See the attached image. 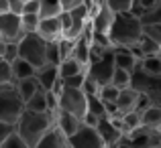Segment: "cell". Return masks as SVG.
<instances>
[{
  "label": "cell",
  "mask_w": 161,
  "mask_h": 148,
  "mask_svg": "<svg viewBox=\"0 0 161 148\" xmlns=\"http://www.w3.org/2000/svg\"><path fill=\"white\" fill-rule=\"evenodd\" d=\"M55 124V114L51 112H33V110H23V114L16 120V132L23 136L29 148H37L41 136Z\"/></svg>",
  "instance_id": "obj_1"
},
{
  "label": "cell",
  "mask_w": 161,
  "mask_h": 148,
  "mask_svg": "<svg viewBox=\"0 0 161 148\" xmlns=\"http://www.w3.org/2000/svg\"><path fill=\"white\" fill-rule=\"evenodd\" d=\"M143 33H145V27H143L141 16L129 10V12H116L108 37L114 47H133L139 43Z\"/></svg>",
  "instance_id": "obj_2"
},
{
  "label": "cell",
  "mask_w": 161,
  "mask_h": 148,
  "mask_svg": "<svg viewBox=\"0 0 161 148\" xmlns=\"http://www.w3.org/2000/svg\"><path fill=\"white\" fill-rule=\"evenodd\" d=\"M19 57L27 59L35 67H43L47 63V41L39 33H27L19 41Z\"/></svg>",
  "instance_id": "obj_3"
},
{
  "label": "cell",
  "mask_w": 161,
  "mask_h": 148,
  "mask_svg": "<svg viewBox=\"0 0 161 148\" xmlns=\"http://www.w3.org/2000/svg\"><path fill=\"white\" fill-rule=\"evenodd\" d=\"M25 110V100L19 95L14 83H0V120L16 124Z\"/></svg>",
  "instance_id": "obj_4"
},
{
  "label": "cell",
  "mask_w": 161,
  "mask_h": 148,
  "mask_svg": "<svg viewBox=\"0 0 161 148\" xmlns=\"http://www.w3.org/2000/svg\"><path fill=\"white\" fill-rule=\"evenodd\" d=\"M59 110L71 112L75 116H80L84 120L88 112V94L82 87H71V85H63L59 91Z\"/></svg>",
  "instance_id": "obj_5"
},
{
  "label": "cell",
  "mask_w": 161,
  "mask_h": 148,
  "mask_svg": "<svg viewBox=\"0 0 161 148\" xmlns=\"http://www.w3.org/2000/svg\"><path fill=\"white\" fill-rule=\"evenodd\" d=\"M130 85H133L135 89L147 94L153 104L161 105V73H147V71H143L141 67L137 65V69L133 71V81H130Z\"/></svg>",
  "instance_id": "obj_6"
},
{
  "label": "cell",
  "mask_w": 161,
  "mask_h": 148,
  "mask_svg": "<svg viewBox=\"0 0 161 148\" xmlns=\"http://www.w3.org/2000/svg\"><path fill=\"white\" fill-rule=\"evenodd\" d=\"M114 67H116L114 65V49L110 47V49L104 51L102 57L90 61V65L86 67V73L90 75V77H94L100 85H104V83H110L112 73H114Z\"/></svg>",
  "instance_id": "obj_7"
},
{
  "label": "cell",
  "mask_w": 161,
  "mask_h": 148,
  "mask_svg": "<svg viewBox=\"0 0 161 148\" xmlns=\"http://www.w3.org/2000/svg\"><path fill=\"white\" fill-rule=\"evenodd\" d=\"M67 146L69 148H104V142L96 126L82 122V126L67 138Z\"/></svg>",
  "instance_id": "obj_8"
},
{
  "label": "cell",
  "mask_w": 161,
  "mask_h": 148,
  "mask_svg": "<svg viewBox=\"0 0 161 148\" xmlns=\"http://www.w3.org/2000/svg\"><path fill=\"white\" fill-rule=\"evenodd\" d=\"M0 37H2L6 43H19L25 37L23 24H20V14L8 10L4 14H0Z\"/></svg>",
  "instance_id": "obj_9"
},
{
  "label": "cell",
  "mask_w": 161,
  "mask_h": 148,
  "mask_svg": "<svg viewBox=\"0 0 161 148\" xmlns=\"http://www.w3.org/2000/svg\"><path fill=\"white\" fill-rule=\"evenodd\" d=\"M35 77L39 81V85L43 87L45 91H55L59 94L63 87V77L59 75V65H51V63H45L43 67H37Z\"/></svg>",
  "instance_id": "obj_10"
},
{
  "label": "cell",
  "mask_w": 161,
  "mask_h": 148,
  "mask_svg": "<svg viewBox=\"0 0 161 148\" xmlns=\"http://www.w3.org/2000/svg\"><path fill=\"white\" fill-rule=\"evenodd\" d=\"M114 16H116V12H114L112 8H110L108 4H106V0H104V2L98 6V10H96L94 14L90 16L94 33H100V35H108L110 28H112Z\"/></svg>",
  "instance_id": "obj_11"
},
{
  "label": "cell",
  "mask_w": 161,
  "mask_h": 148,
  "mask_svg": "<svg viewBox=\"0 0 161 148\" xmlns=\"http://www.w3.org/2000/svg\"><path fill=\"white\" fill-rule=\"evenodd\" d=\"M96 128H98L100 136H102L104 148H106V146H118V144H120V140H122V136H125V132H122V130L118 128V126L114 124V122L110 120L108 116L98 118V122H96Z\"/></svg>",
  "instance_id": "obj_12"
},
{
  "label": "cell",
  "mask_w": 161,
  "mask_h": 148,
  "mask_svg": "<svg viewBox=\"0 0 161 148\" xmlns=\"http://www.w3.org/2000/svg\"><path fill=\"white\" fill-rule=\"evenodd\" d=\"M37 33H39L45 41H59L63 37V27H61L59 16H45V18L41 16Z\"/></svg>",
  "instance_id": "obj_13"
},
{
  "label": "cell",
  "mask_w": 161,
  "mask_h": 148,
  "mask_svg": "<svg viewBox=\"0 0 161 148\" xmlns=\"http://www.w3.org/2000/svg\"><path fill=\"white\" fill-rule=\"evenodd\" d=\"M37 148H69L67 146V136L61 132V128H59L57 124H53L51 128L41 136Z\"/></svg>",
  "instance_id": "obj_14"
},
{
  "label": "cell",
  "mask_w": 161,
  "mask_h": 148,
  "mask_svg": "<svg viewBox=\"0 0 161 148\" xmlns=\"http://www.w3.org/2000/svg\"><path fill=\"white\" fill-rule=\"evenodd\" d=\"M82 122L84 120L80 116H75V114H71V112H65V110H57V114H55V124L61 128V132L65 134L67 138L82 126Z\"/></svg>",
  "instance_id": "obj_15"
},
{
  "label": "cell",
  "mask_w": 161,
  "mask_h": 148,
  "mask_svg": "<svg viewBox=\"0 0 161 148\" xmlns=\"http://www.w3.org/2000/svg\"><path fill=\"white\" fill-rule=\"evenodd\" d=\"M139 94H141V91L135 89L133 85L120 89V94H118V98H116V108H118V112H122V114L135 112V110H137V101H139Z\"/></svg>",
  "instance_id": "obj_16"
},
{
  "label": "cell",
  "mask_w": 161,
  "mask_h": 148,
  "mask_svg": "<svg viewBox=\"0 0 161 148\" xmlns=\"http://www.w3.org/2000/svg\"><path fill=\"white\" fill-rule=\"evenodd\" d=\"M114 65L116 67H122V69L126 71H135L139 65V59L133 55V51H130L129 47H114Z\"/></svg>",
  "instance_id": "obj_17"
},
{
  "label": "cell",
  "mask_w": 161,
  "mask_h": 148,
  "mask_svg": "<svg viewBox=\"0 0 161 148\" xmlns=\"http://www.w3.org/2000/svg\"><path fill=\"white\" fill-rule=\"evenodd\" d=\"M90 45H92V39L88 35H82L80 39H75V45H74V53L71 57H75L82 65H90Z\"/></svg>",
  "instance_id": "obj_18"
},
{
  "label": "cell",
  "mask_w": 161,
  "mask_h": 148,
  "mask_svg": "<svg viewBox=\"0 0 161 148\" xmlns=\"http://www.w3.org/2000/svg\"><path fill=\"white\" fill-rule=\"evenodd\" d=\"M14 85H16V91H19V95L23 98L25 101H27L29 98H31L35 91H39L41 89V85H39V81H37V77L33 75V77H23V79H16L14 81Z\"/></svg>",
  "instance_id": "obj_19"
},
{
  "label": "cell",
  "mask_w": 161,
  "mask_h": 148,
  "mask_svg": "<svg viewBox=\"0 0 161 148\" xmlns=\"http://www.w3.org/2000/svg\"><path fill=\"white\" fill-rule=\"evenodd\" d=\"M25 108L33 110V112H49V104H47V91L41 87L39 91L31 95L27 101H25Z\"/></svg>",
  "instance_id": "obj_20"
},
{
  "label": "cell",
  "mask_w": 161,
  "mask_h": 148,
  "mask_svg": "<svg viewBox=\"0 0 161 148\" xmlns=\"http://www.w3.org/2000/svg\"><path fill=\"white\" fill-rule=\"evenodd\" d=\"M37 71V67L33 63H29L27 59L23 57H16L12 61V73H14V81L16 79H23V77H33Z\"/></svg>",
  "instance_id": "obj_21"
},
{
  "label": "cell",
  "mask_w": 161,
  "mask_h": 148,
  "mask_svg": "<svg viewBox=\"0 0 161 148\" xmlns=\"http://www.w3.org/2000/svg\"><path fill=\"white\" fill-rule=\"evenodd\" d=\"M82 71H86V65H82L75 57H65L59 63V75L61 77H69V75L82 73Z\"/></svg>",
  "instance_id": "obj_22"
},
{
  "label": "cell",
  "mask_w": 161,
  "mask_h": 148,
  "mask_svg": "<svg viewBox=\"0 0 161 148\" xmlns=\"http://www.w3.org/2000/svg\"><path fill=\"white\" fill-rule=\"evenodd\" d=\"M141 120L145 126H151V128H161V105L153 104L141 114Z\"/></svg>",
  "instance_id": "obj_23"
},
{
  "label": "cell",
  "mask_w": 161,
  "mask_h": 148,
  "mask_svg": "<svg viewBox=\"0 0 161 148\" xmlns=\"http://www.w3.org/2000/svg\"><path fill=\"white\" fill-rule=\"evenodd\" d=\"M141 124H143V120H141V114H139V112L122 114V118H120V130L125 132V136L130 134V132H135Z\"/></svg>",
  "instance_id": "obj_24"
},
{
  "label": "cell",
  "mask_w": 161,
  "mask_h": 148,
  "mask_svg": "<svg viewBox=\"0 0 161 148\" xmlns=\"http://www.w3.org/2000/svg\"><path fill=\"white\" fill-rule=\"evenodd\" d=\"M86 114H94L96 118H104L108 116V110H106V101H102L98 94H92L88 95V112Z\"/></svg>",
  "instance_id": "obj_25"
},
{
  "label": "cell",
  "mask_w": 161,
  "mask_h": 148,
  "mask_svg": "<svg viewBox=\"0 0 161 148\" xmlns=\"http://www.w3.org/2000/svg\"><path fill=\"white\" fill-rule=\"evenodd\" d=\"M39 14L43 16H59L63 12V6H61V0H39Z\"/></svg>",
  "instance_id": "obj_26"
},
{
  "label": "cell",
  "mask_w": 161,
  "mask_h": 148,
  "mask_svg": "<svg viewBox=\"0 0 161 148\" xmlns=\"http://www.w3.org/2000/svg\"><path fill=\"white\" fill-rule=\"evenodd\" d=\"M130 81H133V71H126V69H122V67H114L110 83H114L118 89H125V87L130 85Z\"/></svg>",
  "instance_id": "obj_27"
},
{
  "label": "cell",
  "mask_w": 161,
  "mask_h": 148,
  "mask_svg": "<svg viewBox=\"0 0 161 148\" xmlns=\"http://www.w3.org/2000/svg\"><path fill=\"white\" fill-rule=\"evenodd\" d=\"M139 67L147 73H161V53L157 55H147L139 61Z\"/></svg>",
  "instance_id": "obj_28"
},
{
  "label": "cell",
  "mask_w": 161,
  "mask_h": 148,
  "mask_svg": "<svg viewBox=\"0 0 161 148\" xmlns=\"http://www.w3.org/2000/svg\"><path fill=\"white\" fill-rule=\"evenodd\" d=\"M39 20H41V14H37V12H23V14H20V24H23L25 35H27V33H37Z\"/></svg>",
  "instance_id": "obj_29"
},
{
  "label": "cell",
  "mask_w": 161,
  "mask_h": 148,
  "mask_svg": "<svg viewBox=\"0 0 161 148\" xmlns=\"http://www.w3.org/2000/svg\"><path fill=\"white\" fill-rule=\"evenodd\" d=\"M118 94H120V89H118L114 83H104V85H100V91H98V95L102 98V101H106V104H116Z\"/></svg>",
  "instance_id": "obj_30"
},
{
  "label": "cell",
  "mask_w": 161,
  "mask_h": 148,
  "mask_svg": "<svg viewBox=\"0 0 161 148\" xmlns=\"http://www.w3.org/2000/svg\"><path fill=\"white\" fill-rule=\"evenodd\" d=\"M47 63H51V65H59L61 63L59 41H47Z\"/></svg>",
  "instance_id": "obj_31"
},
{
  "label": "cell",
  "mask_w": 161,
  "mask_h": 148,
  "mask_svg": "<svg viewBox=\"0 0 161 148\" xmlns=\"http://www.w3.org/2000/svg\"><path fill=\"white\" fill-rule=\"evenodd\" d=\"M159 4H161V0H135L133 12H135V14H139V16H143L145 12H149L151 8L159 6Z\"/></svg>",
  "instance_id": "obj_32"
},
{
  "label": "cell",
  "mask_w": 161,
  "mask_h": 148,
  "mask_svg": "<svg viewBox=\"0 0 161 148\" xmlns=\"http://www.w3.org/2000/svg\"><path fill=\"white\" fill-rule=\"evenodd\" d=\"M0 83H14L12 63L6 61V59H0Z\"/></svg>",
  "instance_id": "obj_33"
},
{
  "label": "cell",
  "mask_w": 161,
  "mask_h": 148,
  "mask_svg": "<svg viewBox=\"0 0 161 148\" xmlns=\"http://www.w3.org/2000/svg\"><path fill=\"white\" fill-rule=\"evenodd\" d=\"M141 20H143V27H147V24H161V4L151 8L149 12H145L141 16Z\"/></svg>",
  "instance_id": "obj_34"
},
{
  "label": "cell",
  "mask_w": 161,
  "mask_h": 148,
  "mask_svg": "<svg viewBox=\"0 0 161 148\" xmlns=\"http://www.w3.org/2000/svg\"><path fill=\"white\" fill-rule=\"evenodd\" d=\"M0 148H29V146H27V142L23 140V136L14 130V132H12L10 136L2 142V146H0Z\"/></svg>",
  "instance_id": "obj_35"
},
{
  "label": "cell",
  "mask_w": 161,
  "mask_h": 148,
  "mask_svg": "<svg viewBox=\"0 0 161 148\" xmlns=\"http://www.w3.org/2000/svg\"><path fill=\"white\" fill-rule=\"evenodd\" d=\"M106 4L114 12H129V10H133L135 0H106Z\"/></svg>",
  "instance_id": "obj_36"
},
{
  "label": "cell",
  "mask_w": 161,
  "mask_h": 148,
  "mask_svg": "<svg viewBox=\"0 0 161 148\" xmlns=\"http://www.w3.org/2000/svg\"><path fill=\"white\" fill-rule=\"evenodd\" d=\"M82 89L86 91L88 95H92V94H98V91H100V83L96 81L94 77H90V75L86 73V79H84V85H82Z\"/></svg>",
  "instance_id": "obj_37"
},
{
  "label": "cell",
  "mask_w": 161,
  "mask_h": 148,
  "mask_svg": "<svg viewBox=\"0 0 161 148\" xmlns=\"http://www.w3.org/2000/svg\"><path fill=\"white\" fill-rule=\"evenodd\" d=\"M16 130V124H12V122H4L0 120V146H2V142L6 140L8 136H10L12 132Z\"/></svg>",
  "instance_id": "obj_38"
},
{
  "label": "cell",
  "mask_w": 161,
  "mask_h": 148,
  "mask_svg": "<svg viewBox=\"0 0 161 148\" xmlns=\"http://www.w3.org/2000/svg\"><path fill=\"white\" fill-rule=\"evenodd\" d=\"M84 79H86V71H82V73H75V75H69V77H63V85L82 87V85H84Z\"/></svg>",
  "instance_id": "obj_39"
},
{
  "label": "cell",
  "mask_w": 161,
  "mask_h": 148,
  "mask_svg": "<svg viewBox=\"0 0 161 148\" xmlns=\"http://www.w3.org/2000/svg\"><path fill=\"white\" fill-rule=\"evenodd\" d=\"M19 57V43H6V47H4V55H2V59H6V61H14V59Z\"/></svg>",
  "instance_id": "obj_40"
},
{
  "label": "cell",
  "mask_w": 161,
  "mask_h": 148,
  "mask_svg": "<svg viewBox=\"0 0 161 148\" xmlns=\"http://www.w3.org/2000/svg\"><path fill=\"white\" fill-rule=\"evenodd\" d=\"M149 105H153V101H151V98L147 94H143V91H141V94H139V101H137V110H135V112L143 114Z\"/></svg>",
  "instance_id": "obj_41"
},
{
  "label": "cell",
  "mask_w": 161,
  "mask_h": 148,
  "mask_svg": "<svg viewBox=\"0 0 161 148\" xmlns=\"http://www.w3.org/2000/svg\"><path fill=\"white\" fill-rule=\"evenodd\" d=\"M145 33L149 37H153V39L161 45V24H147V27H145Z\"/></svg>",
  "instance_id": "obj_42"
},
{
  "label": "cell",
  "mask_w": 161,
  "mask_h": 148,
  "mask_svg": "<svg viewBox=\"0 0 161 148\" xmlns=\"http://www.w3.org/2000/svg\"><path fill=\"white\" fill-rule=\"evenodd\" d=\"M39 0H25V6H23V12H37L39 14ZM20 12V14H23Z\"/></svg>",
  "instance_id": "obj_43"
},
{
  "label": "cell",
  "mask_w": 161,
  "mask_h": 148,
  "mask_svg": "<svg viewBox=\"0 0 161 148\" xmlns=\"http://www.w3.org/2000/svg\"><path fill=\"white\" fill-rule=\"evenodd\" d=\"M8 4H10V10L12 12L20 14V12H23V6H25V0H8Z\"/></svg>",
  "instance_id": "obj_44"
},
{
  "label": "cell",
  "mask_w": 161,
  "mask_h": 148,
  "mask_svg": "<svg viewBox=\"0 0 161 148\" xmlns=\"http://www.w3.org/2000/svg\"><path fill=\"white\" fill-rule=\"evenodd\" d=\"M82 2L84 0H61V6H63V10H71V8H75Z\"/></svg>",
  "instance_id": "obj_45"
},
{
  "label": "cell",
  "mask_w": 161,
  "mask_h": 148,
  "mask_svg": "<svg viewBox=\"0 0 161 148\" xmlns=\"http://www.w3.org/2000/svg\"><path fill=\"white\" fill-rule=\"evenodd\" d=\"M10 10V4H8V0H0V14H4V12Z\"/></svg>",
  "instance_id": "obj_46"
},
{
  "label": "cell",
  "mask_w": 161,
  "mask_h": 148,
  "mask_svg": "<svg viewBox=\"0 0 161 148\" xmlns=\"http://www.w3.org/2000/svg\"><path fill=\"white\" fill-rule=\"evenodd\" d=\"M4 47H6V41H4V39H0V57L4 55Z\"/></svg>",
  "instance_id": "obj_47"
},
{
  "label": "cell",
  "mask_w": 161,
  "mask_h": 148,
  "mask_svg": "<svg viewBox=\"0 0 161 148\" xmlns=\"http://www.w3.org/2000/svg\"><path fill=\"white\" fill-rule=\"evenodd\" d=\"M0 39H2V37H0Z\"/></svg>",
  "instance_id": "obj_48"
},
{
  "label": "cell",
  "mask_w": 161,
  "mask_h": 148,
  "mask_svg": "<svg viewBox=\"0 0 161 148\" xmlns=\"http://www.w3.org/2000/svg\"><path fill=\"white\" fill-rule=\"evenodd\" d=\"M0 59H2V57H0Z\"/></svg>",
  "instance_id": "obj_49"
}]
</instances>
